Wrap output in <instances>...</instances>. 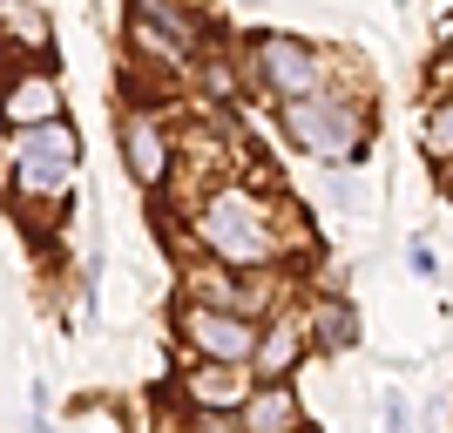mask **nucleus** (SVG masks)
I'll return each mask as SVG.
<instances>
[{"label": "nucleus", "mask_w": 453, "mask_h": 433, "mask_svg": "<svg viewBox=\"0 0 453 433\" xmlns=\"http://www.w3.org/2000/svg\"><path fill=\"white\" fill-rule=\"evenodd\" d=\"M122 156H129L135 183H156V176L170 170V143H163V129H156V115L135 109L129 122H122Z\"/></svg>", "instance_id": "nucleus-6"}, {"label": "nucleus", "mask_w": 453, "mask_h": 433, "mask_svg": "<svg viewBox=\"0 0 453 433\" xmlns=\"http://www.w3.org/2000/svg\"><path fill=\"white\" fill-rule=\"evenodd\" d=\"M135 41H142L150 55H163V61H189V41H176L170 27H156L150 14H135Z\"/></svg>", "instance_id": "nucleus-9"}, {"label": "nucleus", "mask_w": 453, "mask_h": 433, "mask_svg": "<svg viewBox=\"0 0 453 433\" xmlns=\"http://www.w3.org/2000/svg\"><path fill=\"white\" fill-rule=\"evenodd\" d=\"M386 433H406V406L399 399H386Z\"/></svg>", "instance_id": "nucleus-14"}, {"label": "nucleus", "mask_w": 453, "mask_h": 433, "mask_svg": "<svg viewBox=\"0 0 453 433\" xmlns=\"http://www.w3.org/2000/svg\"><path fill=\"white\" fill-rule=\"evenodd\" d=\"M291 359H298V325H278V332L257 345V366H265V379H271V373H284Z\"/></svg>", "instance_id": "nucleus-10"}, {"label": "nucleus", "mask_w": 453, "mask_h": 433, "mask_svg": "<svg viewBox=\"0 0 453 433\" xmlns=\"http://www.w3.org/2000/svg\"><path fill=\"white\" fill-rule=\"evenodd\" d=\"M189 332V345L196 352H210L217 366H237V359L257 352V339H250V325L237 319V312H210V305H183V319H176Z\"/></svg>", "instance_id": "nucleus-4"}, {"label": "nucleus", "mask_w": 453, "mask_h": 433, "mask_svg": "<svg viewBox=\"0 0 453 433\" xmlns=\"http://www.w3.org/2000/svg\"><path fill=\"white\" fill-rule=\"evenodd\" d=\"M196 433H244V427H224V420H203Z\"/></svg>", "instance_id": "nucleus-15"}, {"label": "nucleus", "mask_w": 453, "mask_h": 433, "mask_svg": "<svg viewBox=\"0 0 453 433\" xmlns=\"http://www.w3.org/2000/svg\"><path fill=\"white\" fill-rule=\"evenodd\" d=\"M257 68H265V81L278 95H291V102H311V89H319V55H311L304 41L265 35L257 41Z\"/></svg>", "instance_id": "nucleus-5"}, {"label": "nucleus", "mask_w": 453, "mask_h": 433, "mask_svg": "<svg viewBox=\"0 0 453 433\" xmlns=\"http://www.w3.org/2000/svg\"><path fill=\"white\" fill-rule=\"evenodd\" d=\"M426 150H434V156H453V109H440V115H434V129H426Z\"/></svg>", "instance_id": "nucleus-13"}, {"label": "nucleus", "mask_w": 453, "mask_h": 433, "mask_svg": "<svg viewBox=\"0 0 453 433\" xmlns=\"http://www.w3.org/2000/svg\"><path fill=\"white\" fill-rule=\"evenodd\" d=\"M284 129L298 135L304 150L339 156V150L359 143V115L345 109V102H291V109H284Z\"/></svg>", "instance_id": "nucleus-3"}, {"label": "nucleus", "mask_w": 453, "mask_h": 433, "mask_svg": "<svg viewBox=\"0 0 453 433\" xmlns=\"http://www.w3.org/2000/svg\"><path fill=\"white\" fill-rule=\"evenodd\" d=\"M319 325H325V339H332V345H345V339H352V312H345V305H325V312H319Z\"/></svg>", "instance_id": "nucleus-12"}, {"label": "nucleus", "mask_w": 453, "mask_h": 433, "mask_svg": "<svg viewBox=\"0 0 453 433\" xmlns=\"http://www.w3.org/2000/svg\"><path fill=\"white\" fill-rule=\"evenodd\" d=\"M196 230H203V244L217 251V258H230V264H257L271 251V217L250 189H224V197L203 210Z\"/></svg>", "instance_id": "nucleus-1"}, {"label": "nucleus", "mask_w": 453, "mask_h": 433, "mask_svg": "<svg viewBox=\"0 0 453 433\" xmlns=\"http://www.w3.org/2000/svg\"><path fill=\"white\" fill-rule=\"evenodd\" d=\"M291 414H298L291 393H265L257 406H250V433H284V427H291Z\"/></svg>", "instance_id": "nucleus-11"}, {"label": "nucleus", "mask_w": 453, "mask_h": 433, "mask_svg": "<svg viewBox=\"0 0 453 433\" xmlns=\"http://www.w3.org/2000/svg\"><path fill=\"white\" fill-rule=\"evenodd\" d=\"M0 115H7L14 129H41V122H55V115H61V95H55L48 75H27V81H14V89L0 95Z\"/></svg>", "instance_id": "nucleus-7"}, {"label": "nucleus", "mask_w": 453, "mask_h": 433, "mask_svg": "<svg viewBox=\"0 0 453 433\" xmlns=\"http://www.w3.org/2000/svg\"><path fill=\"white\" fill-rule=\"evenodd\" d=\"M189 399H196V406H237V399H244V386H237V379L224 373V366H217V373H189Z\"/></svg>", "instance_id": "nucleus-8"}, {"label": "nucleus", "mask_w": 453, "mask_h": 433, "mask_svg": "<svg viewBox=\"0 0 453 433\" xmlns=\"http://www.w3.org/2000/svg\"><path fill=\"white\" fill-rule=\"evenodd\" d=\"M75 129L68 122H41V129H20V156H14V183L20 197H61L68 176H75Z\"/></svg>", "instance_id": "nucleus-2"}]
</instances>
